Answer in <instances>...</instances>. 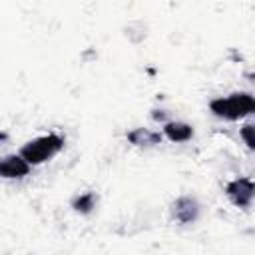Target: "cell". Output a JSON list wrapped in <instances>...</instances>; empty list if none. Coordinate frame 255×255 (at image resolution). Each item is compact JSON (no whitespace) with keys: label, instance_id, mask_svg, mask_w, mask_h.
Here are the masks:
<instances>
[{"label":"cell","instance_id":"1","mask_svg":"<svg viewBox=\"0 0 255 255\" xmlns=\"http://www.w3.org/2000/svg\"><path fill=\"white\" fill-rule=\"evenodd\" d=\"M209 110L215 118H221L227 122H239L249 118L255 112V100L249 92H233L229 96L211 100Z\"/></svg>","mask_w":255,"mask_h":255},{"label":"cell","instance_id":"8","mask_svg":"<svg viewBox=\"0 0 255 255\" xmlns=\"http://www.w3.org/2000/svg\"><path fill=\"white\" fill-rule=\"evenodd\" d=\"M96 203H98V197L92 191H84V193H80L72 199V207L80 213H90L96 207Z\"/></svg>","mask_w":255,"mask_h":255},{"label":"cell","instance_id":"3","mask_svg":"<svg viewBox=\"0 0 255 255\" xmlns=\"http://www.w3.org/2000/svg\"><path fill=\"white\" fill-rule=\"evenodd\" d=\"M225 195L235 207H251L253 203V181L251 177H235L225 185Z\"/></svg>","mask_w":255,"mask_h":255},{"label":"cell","instance_id":"5","mask_svg":"<svg viewBox=\"0 0 255 255\" xmlns=\"http://www.w3.org/2000/svg\"><path fill=\"white\" fill-rule=\"evenodd\" d=\"M32 171V165L18 153L6 155L0 159V177L2 179H22Z\"/></svg>","mask_w":255,"mask_h":255},{"label":"cell","instance_id":"10","mask_svg":"<svg viewBox=\"0 0 255 255\" xmlns=\"http://www.w3.org/2000/svg\"><path fill=\"white\" fill-rule=\"evenodd\" d=\"M151 118L155 120V122H167V120H171L169 116H165V110H153V114H151Z\"/></svg>","mask_w":255,"mask_h":255},{"label":"cell","instance_id":"2","mask_svg":"<svg viewBox=\"0 0 255 255\" xmlns=\"http://www.w3.org/2000/svg\"><path fill=\"white\" fill-rule=\"evenodd\" d=\"M64 143H66L64 135L50 131V133H44V135H38V137L26 141L20 149V155L34 167V165H40V163L52 159L56 153H60Z\"/></svg>","mask_w":255,"mask_h":255},{"label":"cell","instance_id":"7","mask_svg":"<svg viewBox=\"0 0 255 255\" xmlns=\"http://www.w3.org/2000/svg\"><path fill=\"white\" fill-rule=\"evenodd\" d=\"M128 139L137 147H153V145L161 143L163 135L159 131H153L147 128H135V129L128 131Z\"/></svg>","mask_w":255,"mask_h":255},{"label":"cell","instance_id":"6","mask_svg":"<svg viewBox=\"0 0 255 255\" xmlns=\"http://www.w3.org/2000/svg\"><path fill=\"white\" fill-rule=\"evenodd\" d=\"M161 135L173 143H183L193 137V128L179 120H167L161 124Z\"/></svg>","mask_w":255,"mask_h":255},{"label":"cell","instance_id":"4","mask_svg":"<svg viewBox=\"0 0 255 255\" xmlns=\"http://www.w3.org/2000/svg\"><path fill=\"white\" fill-rule=\"evenodd\" d=\"M171 217L177 223H193L199 217V203L191 195H181L171 203Z\"/></svg>","mask_w":255,"mask_h":255},{"label":"cell","instance_id":"11","mask_svg":"<svg viewBox=\"0 0 255 255\" xmlns=\"http://www.w3.org/2000/svg\"><path fill=\"white\" fill-rule=\"evenodd\" d=\"M4 137H6V135H4V133H0V141H2V139H4Z\"/></svg>","mask_w":255,"mask_h":255},{"label":"cell","instance_id":"9","mask_svg":"<svg viewBox=\"0 0 255 255\" xmlns=\"http://www.w3.org/2000/svg\"><path fill=\"white\" fill-rule=\"evenodd\" d=\"M239 135H241V139L245 141V145H247L249 149H253V124H251V122L245 124L243 128H239Z\"/></svg>","mask_w":255,"mask_h":255}]
</instances>
